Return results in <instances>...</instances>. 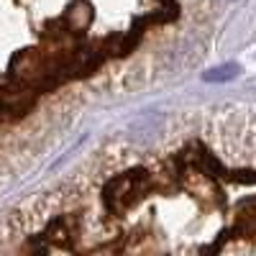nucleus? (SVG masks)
<instances>
[{
  "label": "nucleus",
  "mask_w": 256,
  "mask_h": 256,
  "mask_svg": "<svg viewBox=\"0 0 256 256\" xmlns=\"http://www.w3.org/2000/svg\"><path fill=\"white\" fill-rule=\"evenodd\" d=\"M241 74V67L236 62H228V64H220V67H212L210 72L202 74L205 82H228V80H236Z\"/></svg>",
  "instance_id": "f257e3e1"
}]
</instances>
